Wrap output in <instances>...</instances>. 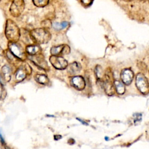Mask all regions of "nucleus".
Wrapping results in <instances>:
<instances>
[{"mask_svg": "<svg viewBox=\"0 0 149 149\" xmlns=\"http://www.w3.org/2000/svg\"><path fill=\"white\" fill-rule=\"evenodd\" d=\"M5 36L6 38L12 42H16L20 36V29L13 20L8 19L6 22Z\"/></svg>", "mask_w": 149, "mask_h": 149, "instance_id": "nucleus-1", "label": "nucleus"}, {"mask_svg": "<svg viewBox=\"0 0 149 149\" xmlns=\"http://www.w3.org/2000/svg\"><path fill=\"white\" fill-rule=\"evenodd\" d=\"M30 36L38 44L47 43L51 38L49 31L45 28H37L30 32Z\"/></svg>", "mask_w": 149, "mask_h": 149, "instance_id": "nucleus-2", "label": "nucleus"}, {"mask_svg": "<svg viewBox=\"0 0 149 149\" xmlns=\"http://www.w3.org/2000/svg\"><path fill=\"white\" fill-rule=\"evenodd\" d=\"M136 84L139 90L143 94L149 93V83L146 77L142 73H139L136 79Z\"/></svg>", "mask_w": 149, "mask_h": 149, "instance_id": "nucleus-3", "label": "nucleus"}, {"mask_svg": "<svg viewBox=\"0 0 149 149\" xmlns=\"http://www.w3.org/2000/svg\"><path fill=\"white\" fill-rule=\"evenodd\" d=\"M24 9V2L23 0H14L10 7V12L14 17L19 16Z\"/></svg>", "mask_w": 149, "mask_h": 149, "instance_id": "nucleus-4", "label": "nucleus"}, {"mask_svg": "<svg viewBox=\"0 0 149 149\" xmlns=\"http://www.w3.org/2000/svg\"><path fill=\"white\" fill-rule=\"evenodd\" d=\"M49 61L53 66L58 69H64L68 66V62L61 56L52 55L50 57Z\"/></svg>", "mask_w": 149, "mask_h": 149, "instance_id": "nucleus-5", "label": "nucleus"}, {"mask_svg": "<svg viewBox=\"0 0 149 149\" xmlns=\"http://www.w3.org/2000/svg\"><path fill=\"white\" fill-rule=\"evenodd\" d=\"M8 46L9 51L13 55L20 59H24L25 54L22 48L19 44H17L16 42H9V43L8 44Z\"/></svg>", "mask_w": 149, "mask_h": 149, "instance_id": "nucleus-6", "label": "nucleus"}, {"mask_svg": "<svg viewBox=\"0 0 149 149\" xmlns=\"http://www.w3.org/2000/svg\"><path fill=\"white\" fill-rule=\"evenodd\" d=\"M70 52V48L68 45L63 44L53 47L51 49V54L52 55L58 56L59 55L68 54Z\"/></svg>", "mask_w": 149, "mask_h": 149, "instance_id": "nucleus-7", "label": "nucleus"}, {"mask_svg": "<svg viewBox=\"0 0 149 149\" xmlns=\"http://www.w3.org/2000/svg\"><path fill=\"white\" fill-rule=\"evenodd\" d=\"M103 87L105 93L109 95H112L115 94V86L114 84L112 83V81L104 79L102 81H99Z\"/></svg>", "mask_w": 149, "mask_h": 149, "instance_id": "nucleus-8", "label": "nucleus"}, {"mask_svg": "<svg viewBox=\"0 0 149 149\" xmlns=\"http://www.w3.org/2000/svg\"><path fill=\"white\" fill-rule=\"evenodd\" d=\"M71 84L76 89L78 90H82L86 86L85 80L83 77L78 76L73 77L70 80Z\"/></svg>", "mask_w": 149, "mask_h": 149, "instance_id": "nucleus-9", "label": "nucleus"}, {"mask_svg": "<svg viewBox=\"0 0 149 149\" xmlns=\"http://www.w3.org/2000/svg\"><path fill=\"white\" fill-rule=\"evenodd\" d=\"M133 73L130 69H123L120 74V77L123 83L129 85L131 83L133 79Z\"/></svg>", "mask_w": 149, "mask_h": 149, "instance_id": "nucleus-10", "label": "nucleus"}, {"mask_svg": "<svg viewBox=\"0 0 149 149\" xmlns=\"http://www.w3.org/2000/svg\"><path fill=\"white\" fill-rule=\"evenodd\" d=\"M81 69V66L80 64L78 62H74L69 65L68 70L70 74H75L79 73V72H80Z\"/></svg>", "mask_w": 149, "mask_h": 149, "instance_id": "nucleus-11", "label": "nucleus"}, {"mask_svg": "<svg viewBox=\"0 0 149 149\" xmlns=\"http://www.w3.org/2000/svg\"><path fill=\"white\" fill-rule=\"evenodd\" d=\"M30 58L33 61L34 63H37V65L41 66V67L44 68V66H47V63L45 61L44 58L41 55H31Z\"/></svg>", "mask_w": 149, "mask_h": 149, "instance_id": "nucleus-12", "label": "nucleus"}, {"mask_svg": "<svg viewBox=\"0 0 149 149\" xmlns=\"http://www.w3.org/2000/svg\"><path fill=\"white\" fill-rule=\"evenodd\" d=\"M95 74L97 79L98 81H102L104 80L105 72H104L103 69L100 65L96 66L95 68Z\"/></svg>", "mask_w": 149, "mask_h": 149, "instance_id": "nucleus-13", "label": "nucleus"}, {"mask_svg": "<svg viewBox=\"0 0 149 149\" xmlns=\"http://www.w3.org/2000/svg\"><path fill=\"white\" fill-rule=\"evenodd\" d=\"M26 51L28 54L31 55H36L38 53H39L41 51V48L38 45H28L26 47Z\"/></svg>", "mask_w": 149, "mask_h": 149, "instance_id": "nucleus-14", "label": "nucleus"}, {"mask_svg": "<svg viewBox=\"0 0 149 149\" xmlns=\"http://www.w3.org/2000/svg\"><path fill=\"white\" fill-rule=\"evenodd\" d=\"M113 84L116 91L119 94H123L125 93V88L123 85V83L121 82L119 80H115L113 82Z\"/></svg>", "mask_w": 149, "mask_h": 149, "instance_id": "nucleus-15", "label": "nucleus"}, {"mask_svg": "<svg viewBox=\"0 0 149 149\" xmlns=\"http://www.w3.org/2000/svg\"><path fill=\"white\" fill-rule=\"evenodd\" d=\"M26 74L24 68L20 66L16 73V79L17 81H22L26 77Z\"/></svg>", "mask_w": 149, "mask_h": 149, "instance_id": "nucleus-16", "label": "nucleus"}, {"mask_svg": "<svg viewBox=\"0 0 149 149\" xmlns=\"http://www.w3.org/2000/svg\"><path fill=\"white\" fill-rule=\"evenodd\" d=\"M2 72L3 75L4 79L6 81H8L10 79V68L7 66L5 65L2 68Z\"/></svg>", "mask_w": 149, "mask_h": 149, "instance_id": "nucleus-17", "label": "nucleus"}, {"mask_svg": "<svg viewBox=\"0 0 149 149\" xmlns=\"http://www.w3.org/2000/svg\"><path fill=\"white\" fill-rule=\"evenodd\" d=\"M36 80L38 83L42 84H47L49 81L47 77L44 74H37L36 77Z\"/></svg>", "mask_w": 149, "mask_h": 149, "instance_id": "nucleus-18", "label": "nucleus"}, {"mask_svg": "<svg viewBox=\"0 0 149 149\" xmlns=\"http://www.w3.org/2000/svg\"><path fill=\"white\" fill-rule=\"evenodd\" d=\"M49 0H33V3L38 7H44L48 5Z\"/></svg>", "mask_w": 149, "mask_h": 149, "instance_id": "nucleus-19", "label": "nucleus"}, {"mask_svg": "<svg viewBox=\"0 0 149 149\" xmlns=\"http://www.w3.org/2000/svg\"><path fill=\"white\" fill-rule=\"evenodd\" d=\"M81 2L84 5L88 6L92 3V2H93V0H81Z\"/></svg>", "mask_w": 149, "mask_h": 149, "instance_id": "nucleus-20", "label": "nucleus"}, {"mask_svg": "<svg viewBox=\"0 0 149 149\" xmlns=\"http://www.w3.org/2000/svg\"><path fill=\"white\" fill-rule=\"evenodd\" d=\"M61 23L62 29H63V28L67 27V26H68V24H69L68 22H62V23Z\"/></svg>", "mask_w": 149, "mask_h": 149, "instance_id": "nucleus-21", "label": "nucleus"}, {"mask_svg": "<svg viewBox=\"0 0 149 149\" xmlns=\"http://www.w3.org/2000/svg\"><path fill=\"white\" fill-rule=\"evenodd\" d=\"M3 49L0 47V56H1L2 55V54H3Z\"/></svg>", "mask_w": 149, "mask_h": 149, "instance_id": "nucleus-22", "label": "nucleus"}, {"mask_svg": "<svg viewBox=\"0 0 149 149\" xmlns=\"http://www.w3.org/2000/svg\"><path fill=\"white\" fill-rule=\"evenodd\" d=\"M1 88L0 87V97H1Z\"/></svg>", "mask_w": 149, "mask_h": 149, "instance_id": "nucleus-23", "label": "nucleus"}, {"mask_svg": "<svg viewBox=\"0 0 149 149\" xmlns=\"http://www.w3.org/2000/svg\"><path fill=\"white\" fill-rule=\"evenodd\" d=\"M2 82V80H1V76H0V83Z\"/></svg>", "mask_w": 149, "mask_h": 149, "instance_id": "nucleus-24", "label": "nucleus"}, {"mask_svg": "<svg viewBox=\"0 0 149 149\" xmlns=\"http://www.w3.org/2000/svg\"><path fill=\"white\" fill-rule=\"evenodd\" d=\"M0 1H1V0H0Z\"/></svg>", "mask_w": 149, "mask_h": 149, "instance_id": "nucleus-25", "label": "nucleus"}]
</instances>
